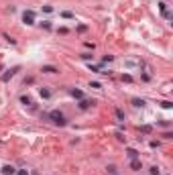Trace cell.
I'll return each mask as SVG.
<instances>
[{
    "label": "cell",
    "mask_w": 173,
    "mask_h": 175,
    "mask_svg": "<svg viewBox=\"0 0 173 175\" xmlns=\"http://www.w3.org/2000/svg\"><path fill=\"white\" fill-rule=\"evenodd\" d=\"M47 118H49L53 124H57V126H65V124H67V120H65L63 112H59V110H51V112L47 114Z\"/></svg>",
    "instance_id": "obj_1"
},
{
    "label": "cell",
    "mask_w": 173,
    "mask_h": 175,
    "mask_svg": "<svg viewBox=\"0 0 173 175\" xmlns=\"http://www.w3.org/2000/svg\"><path fill=\"white\" fill-rule=\"evenodd\" d=\"M23 23H25L27 27L35 25V10H25V12H23Z\"/></svg>",
    "instance_id": "obj_2"
},
{
    "label": "cell",
    "mask_w": 173,
    "mask_h": 175,
    "mask_svg": "<svg viewBox=\"0 0 173 175\" xmlns=\"http://www.w3.org/2000/svg\"><path fill=\"white\" fill-rule=\"evenodd\" d=\"M16 71H20V67H12V69H8L6 73H2V82H10V80L16 76Z\"/></svg>",
    "instance_id": "obj_3"
},
{
    "label": "cell",
    "mask_w": 173,
    "mask_h": 175,
    "mask_svg": "<svg viewBox=\"0 0 173 175\" xmlns=\"http://www.w3.org/2000/svg\"><path fill=\"white\" fill-rule=\"evenodd\" d=\"M94 104H96V102H94V100H86V98H82V100H80V104H78V106H80V108H82V110H88V108H92V106H94Z\"/></svg>",
    "instance_id": "obj_4"
},
{
    "label": "cell",
    "mask_w": 173,
    "mask_h": 175,
    "mask_svg": "<svg viewBox=\"0 0 173 175\" xmlns=\"http://www.w3.org/2000/svg\"><path fill=\"white\" fill-rule=\"evenodd\" d=\"M141 169H143L141 159H130V171H141Z\"/></svg>",
    "instance_id": "obj_5"
},
{
    "label": "cell",
    "mask_w": 173,
    "mask_h": 175,
    "mask_svg": "<svg viewBox=\"0 0 173 175\" xmlns=\"http://www.w3.org/2000/svg\"><path fill=\"white\" fill-rule=\"evenodd\" d=\"M0 171H2L4 175H16V169H14L12 165H4V167H2Z\"/></svg>",
    "instance_id": "obj_6"
},
{
    "label": "cell",
    "mask_w": 173,
    "mask_h": 175,
    "mask_svg": "<svg viewBox=\"0 0 173 175\" xmlns=\"http://www.w3.org/2000/svg\"><path fill=\"white\" fill-rule=\"evenodd\" d=\"M69 94H71L76 100H82V98H84V92H82V90H78V88H71V90H69Z\"/></svg>",
    "instance_id": "obj_7"
},
{
    "label": "cell",
    "mask_w": 173,
    "mask_h": 175,
    "mask_svg": "<svg viewBox=\"0 0 173 175\" xmlns=\"http://www.w3.org/2000/svg\"><path fill=\"white\" fill-rule=\"evenodd\" d=\"M41 71H43V73H57L59 69H57L55 65H43V67H41Z\"/></svg>",
    "instance_id": "obj_8"
},
{
    "label": "cell",
    "mask_w": 173,
    "mask_h": 175,
    "mask_svg": "<svg viewBox=\"0 0 173 175\" xmlns=\"http://www.w3.org/2000/svg\"><path fill=\"white\" fill-rule=\"evenodd\" d=\"M39 96H41L43 100H49V98H51V90H47V88H41V90H39Z\"/></svg>",
    "instance_id": "obj_9"
},
{
    "label": "cell",
    "mask_w": 173,
    "mask_h": 175,
    "mask_svg": "<svg viewBox=\"0 0 173 175\" xmlns=\"http://www.w3.org/2000/svg\"><path fill=\"white\" fill-rule=\"evenodd\" d=\"M126 155H129V159H138V151L136 149H126Z\"/></svg>",
    "instance_id": "obj_10"
},
{
    "label": "cell",
    "mask_w": 173,
    "mask_h": 175,
    "mask_svg": "<svg viewBox=\"0 0 173 175\" xmlns=\"http://www.w3.org/2000/svg\"><path fill=\"white\" fill-rule=\"evenodd\" d=\"M132 106H134V108H143V106H145V100H141V98H134V100H132Z\"/></svg>",
    "instance_id": "obj_11"
},
{
    "label": "cell",
    "mask_w": 173,
    "mask_h": 175,
    "mask_svg": "<svg viewBox=\"0 0 173 175\" xmlns=\"http://www.w3.org/2000/svg\"><path fill=\"white\" fill-rule=\"evenodd\" d=\"M20 104H25V106H31V104H33V100H31L29 96H20Z\"/></svg>",
    "instance_id": "obj_12"
},
{
    "label": "cell",
    "mask_w": 173,
    "mask_h": 175,
    "mask_svg": "<svg viewBox=\"0 0 173 175\" xmlns=\"http://www.w3.org/2000/svg\"><path fill=\"white\" fill-rule=\"evenodd\" d=\"M161 108L169 110V108H173V102H171V100H163V102H161Z\"/></svg>",
    "instance_id": "obj_13"
},
{
    "label": "cell",
    "mask_w": 173,
    "mask_h": 175,
    "mask_svg": "<svg viewBox=\"0 0 173 175\" xmlns=\"http://www.w3.org/2000/svg\"><path fill=\"white\" fill-rule=\"evenodd\" d=\"M141 132H145V134H151V132H153V126H149V124H143V126H141Z\"/></svg>",
    "instance_id": "obj_14"
},
{
    "label": "cell",
    "mask_w": 173,
    "mask_h": 175,
    "mask_svg": "<svg viewBox=\"0 0 173 175\" xmlns=\"http://www.w3.org/2000/svg\"><path fill=\"white\" fill-rule=\"evenodd\" d=\"M88 67H90V71H94V73H102V69H100L98 65H94V63H88Z\"/></svg>",
    "instance_id": "obj_15"
},
{
    "label": "cell",
    "mask_w": 173,
    "mask_h": 175,
    "mask_svg": "<svg viewBox=\"0 0 173 175\" xmlns=\"http://www.w3.org/2000/svg\"><path fill=\"white\" fill-rule=\"evenodd\" d=\"M114 114H116V118H118V120H120V122H122V120H124V112H122V110H120V108H116V110H114Z\"/></svg>",
    "instance_id": "obj_16"
},
{
    "label": "cell",
    "mask_w": 173,
    "mask_h": 175,
    "mask_svg": "<svg viewBox=\"0 0 173 175\" xmlns=\"http://www.w3.org/2000/svg\"><path fill=\"white\" fill-rule=\"evenodd\" d=\"M61 18H67V20H69V18H73V12H69V10H63V12H61Z\"/></svg>",
    "instance_id": "obj_17"
},
{
    "label": "cell",
    "mask_w": 173,
    "mask_h": 175,
    "mask_svg": "<svg viewBox=\"0 0 173 175\" xmlns=\"http://www.w3.org/2000/svg\"><path fill=\"white\" fill-rule=\"evenodd\" d=\"M80 57H82V59H86V61H94V55H92V53H82Z\"/></svg>",
    "instance_id": "obj_18"
},
{
    "label": "cell",
    "mask_w": 173,
    "mask_h": 175,
    "mask_svg": "<svg viewBox=\"0 0 173 175\" xmlns=\"http://www.w3.org/2000/svg\"><path fill=\"white\" fill-rule=\"evenodd\" d=\"M149 173H151V175H159V173H161V169H159L157 165H153V167L149 169Z\"/></svg>",
    "instance_id": "obj_19"
},
{
    "label": "cell",
    "mask_w": 173,
    "mask_h": 175,
    "mask_svg": "<svg viewBox=\"0 0 173 175\" xmlns=\"http://www.w3.org/2000/svg\"><path fill=\"white\" fill-rule=\"evenodd\" d=\"M157 6H159V10H161V12H163V14H165V12H167V2H159V4H157Z\"/></svg>",
    "instance_id": "obj_20"
},
{
    "label": "cell",
    "mask_w": 173,
    "mask_h": 175,
    "mask_svg": "<svg viewBox=\"0 0 173 175\" xmlns=\"http://www.w3.org/2000/svg\"><path fill=\"white\" fill-rule=\"evenodd\" d=\"M110 61H114V55H104L102 57V63H110Z\"/></svg>",
    "instance_id": "obj_21"
},
{
    "label": "cell",
    "mask_w": 173,
    "mask_h": 175,
    "mask_svg": "<svg viewBox=\"0 0 173 175\" xmlns=\"http://www.w3.org/2000/svg\"><path fill=\"white\" fill-rule=\"evenodd\" d=\"M41 27H43L45 31H49V29H51L53 25H51V20H43V23H41Z\"/></svg>",
    "instance_id": "obj_22"
},
{
    "label": "cell",
    "mask_w": 173,
    "mask_h": 175,
    "mask_svg": "<svg viewBox=\"0 0 173 175\" xmlns=\"http://www.w3.org/2000/svg\"><path fill=\"white\" fill-rule=\"evenodd\" d=\"M122 82L130 84V82H132V76H130V73H122Z\"/></svg>",
    "instance_id": "obj_23"
},
{
    "label": "cell",
    "mask_w": 173,
    "mask_h": 175,
    "mask_svg": "<svg viewBox=\"0 0 173 175\" xmlns=\"http://www.w3.org/2000/svg\"><path fill=\"white\" fill-rule=\"evenodd\" d=\"M90 88H94V90H102V84H100V82H92Z\"/></svg>",
    "instance_id": "obj_24"
},
{
    "label": "cell",
    "mask_w": 173,
    "mask_h": 175,
    "mask_svg": "<svg viewBox=\"0 0 173 175\" xmlns=\"http://www.w3.org/2000/svg\"><path fill=\"white\" fill-rule=\"evenodd\" d=\"M106 169H108V173H110V175H114V173H116V165H108Z\"/></svg>",
    "instance_id": "obj_25"
},
{
    "label": "cell",
    "mask_w": 173,
    "mask_h": 175,
    "mask_svg": "<svg viewBox=\"0 0 173 175\" xmlns=\"http://www.w3.org/2000/svg\"><path fill=\"white\" fill-rule=\"evenodd\" d=\"M43 12H47V14H49V12H53V6H51V4H45V6H43Z\"/></svg>",
    "instance_id": "obj_26"
},
{
    "label": "cell",
    "mask_w": 173,
    "mask_h": 175,
    "mask_svg": "<svg viewBox=\"0 0 173 175\" xmlns=\"http://www.w3.org/2000/svg\"><path fill=\"white\" fill-rule=\"evenodd\" d=\"M116 138H118V140H120V143H124V140H126V136H124V134H122V132H116Z\"/></svg>",
    "instance_id": "obj_27"
},
{
    "label": "cell",
    "mask_w": 173,
    "mask_h": 175,
    "mask_svg": "<svg viewBox=\"0 0 173 175\" xmlns=\"http://www.w3.org/2000/svg\"><path fill=\"white\" fill-rule=\"evenodd\" d=\"M16 175H29V169H18Z\"/></svg>",
    "instance_id": "obj_28"
},
{
    "label": "cell",
    "mask_w": 173,
    "mask_h": 175,
    "mask_svg": "<svg viewBox=\"0 0 173 175\" xmlns=\"http://www.w3.org/2000/svg\"><path fill=\"white\" fill-rule=\"evenodd\" d=\"M78 31H80V33H86L88 27H86V25H80V27H78Z\"/></svg>",
    "instance_id": "obj_29"
},
{
    "label": "cell",
    "mask_w": 173,
    "mask_h": 175,
    "mask_svg": "<svg viewBox=\"0 0 173 175\" xmlns=\"http://www.w3.org/2000/svg\"><path fill=\"white\" fill-rule=\"evenodd\" d=\"M86 47H88V49H92V51L96 49V45H94V43H90V41H86Z\"/></svg>",
    "instance_id": "obj_30"
},
{
    "label": "cell",
    "mask_w": 173,
    "mask_h": 175,
    "mask_svg": "<svg viewBox=\"0 0 173 175\" xmlns=\"http://www.w3.org/2000/svg\"><path fill=\"white\" fill-rule=\"evenodd\" d=\"M159 147V140H151V149H157Z\"/></svg>",
    "instance_id": "obj_31"
},
{
    "label": "cell",
    "mask_w": 173,
    "mask_h": 175,
    "mask_svg": "<svg viewBox=\"0 0 173 175\" xmlns=\"http://www.w3.org/2000/svg\"><path fill=\"white\" fill-rule=\"evenodd\" d=\"M114 175H116V173H114Z\"/></svg>",
    "instance_id": "obj_32"
}]
</instances>
